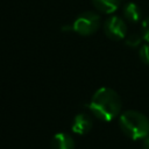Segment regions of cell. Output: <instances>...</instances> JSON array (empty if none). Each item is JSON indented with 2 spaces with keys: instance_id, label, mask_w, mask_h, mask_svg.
Segmentation results:
<instances>
[{
  "instance_id": "cell-9",
  "label": "cell",
  "mask_w": 149,
  "mask_h": 149,
  "mask_svg": "<svg viewBox=\"0 0 149 149\" xmlns=\"http://www.w3.org/2000/svg\"><path fill=\"white\" fill-rule=\"evenodd\" d=\"M141 40H142V35L140 34H130L129 36H127L126 38V44L130 48H136L141 44Z\"/></svg>"
},
{
  "instance_id": "cell-11",
  "label": "cell",
  "mask_w": 149,
  "mask_h": 149,
  "mask_svg": "<svg viewBox=\"0 0 149 149\" xmlns=\"http://www.w3.org/2000/svg\"><path fill=\"white\" fill-rule=\"evenodd\" d=\"M141 35H142V37H143L147 42H149V17H147V19L143 20V22H142Z\"/></svg>"
},
{
  "instance_id": "cell-7",
  "label": "cell",
  "mask_w": 149,
  "mask_h": 149,
  "mask_svg": "<svg viewBox=\"0 0 149 149\" xmlns=\"http://www.w3.org/2000/svg\"><path fill=\"white\" fill-rule=\"evenodd\" d=\"M92 3L98 10L105 14H112L119 8L120 0H92Z\"/></svg>"
},
{
  "instance_id": "cell-3",
  "label": "cell",
  "mask_w": 149,
  "mask_h": 149,
  "mask_svg": "<svg viewBox=\"0 0 149 149\" xmlns=\"http://www.w3.org/2000/svg\"><path fill=\"white\" fill-rule=\"evenodd\" d=\"M100 27V16L94 12L81 13L73 22L72 30L81 36L94 34Z\"/></svg>"
},
{
  "instance_id": "cell-5",
  "label": "cell",
  "mask_w": 149,
  "mask_h": 149,
  "mask_svg": "<svg viewBox=\"0 0 149 149\" xmlns=\"http://www.w3.org/2000/svg\"><path fill=\"white\" fill-rule=\"evenodd\" d=\"M72 132L78 134V135H84L88 133L92 128V119L85 114V113H79L74 116L72 121Z\"/></svg>"
},
{
  "instance_id": "cell-4",
  "label": "cell",
  "mask_w": 149,
  "mask_h": 149,
  "mask_svg": "<svg viewBox=\"0 0 149 149\" xmlns=\"http://www.w3.org/2000/svg\"><path fill=\"white\" fill-rule=\"evenodd\" d=\"M104 29L106 35L112 40H122L127 34L126 22L119 16H111L105 21Z\"/></svg>"
},
{
  "instance_id": "cell-10",
  "label": "cell",
  "mask_w": 149,
  "mask_h": 149,
  "mask_svg": "<svg viewBox=\"0 0 149 149\" xmlns=\"http://www.w3.org/2000/svg\"><path fill=\"white\" fill-rule=\"evenodd\" d=\"M139 55H140L141 61L144 64H148L149 65V44H146V45L141 47V49L139 51Z\"/></svg>"
},
{
  "instance_id": "cell-12",
  "label": "cell",
  "mask_w": 149,
  "mask_h": 149,
  "mask_svg": "<svg viewBox=\"0 0 149 149\" xmlns=\"http://www.w3.org/2000/svg\"><path fill=\"white\" fill-rule=\"evenodd\" d=\"M142 149H149V137H146L142 143Z\"/></svg>"
},
{
  "instance_id": "cell-6",
  "label": "cell",
  "mask_w": 149,
  "mask_h": 149,
  "mask_svg": "<svg viewBox=\"0 0 149 149\" xmlns=\"http://www.w3.org/2000/svg\"><path fill=\"white\" fill-rule=\"evenodd\" d=\"M51 149H74V140L66 133H57L50 142Z\"/></svg>"
},
{
  "instance_id": "cell-8",
  "label": "cell",
  "mask_w": 149,
  "mask_h": 149,
  "mask_svg": "<svg viewBox=\"0 0 149 149\" xmlns=\"http://www.w3.org/2000/svg\"><path fill=\"white\" fill-rule=\"evenodd\" d=\"M123 15L125 17L130 21V22H137L141 16H142V12L140 9V7L134 3V2H127L123 7Z\"/></svg>"
},
{
  "instance_id": "cell-1",
  "label": "cell",
  "mask_w": 149,
  "mask_h": 149,
  "mask_svg": "<svg viewBox=\"0 0 149 149\" xmlns=\"http://www.w3.org/2000/svg\"><path fill=\"white\" fill-rule=\"evenodd\" d=\"M90 111L102 121H111L121 111V99L119 94L109 87L97 90L88 104Z\"/></svg>"
},
{
  "instance_id": "cell-2",
  "label": "cell",
  "mask_w": 149,
  "mask_h": 149,
  "mask_svg": "<svg viewBox=\"0 0 149 149\" xmlns=\"http://www.w3.org/2000/svg\"><path fill=\"white\" fill-rule=\"evenodd\" d=\"M119 125L122 132L133 140L146 139L149 135V120L137 111H126L120 115Z\"/></svg>"
}]
</instances>
